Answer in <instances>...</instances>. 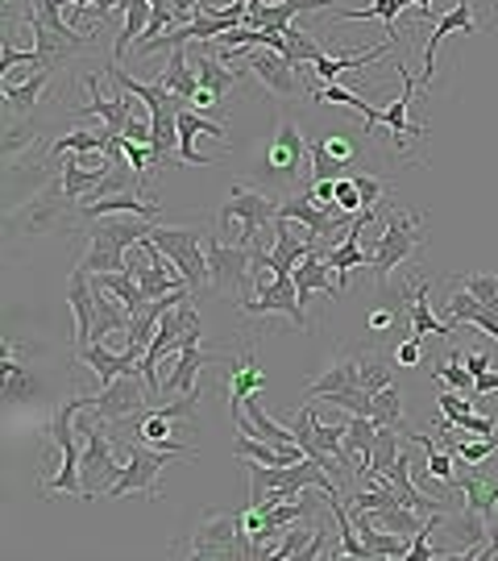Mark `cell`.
<instances>
[{
  "label": "cell",
  "instance_id": "6da1fadb",
  "mask_svg": "<svg viewBox=\"0 0 498 561\" xmlns=\"http://www.w3.org/2000/svg\"><path fill=\"white\" fill-rule=\"evenodd\" d=\"M150 233H154V221L134 217V213L100 217V221H92V229H88V254L80 259V266L88 275L125 271V266H129V245H141Z\"/></svg>",
  "mask_w": 498,
  "mask_h": 561
},
{
  "label": "cell",
  "instance_id": "7a4b0ae2",
  "mask_svg": "<svg viewBox=\"0 0 498 561\" xmlns=\"http://www.w3.org/2000/svg\"><path fill=\"white\" fill-rule=\"evenodd\" d=\"M303 171H312V146L303 138L299 121L279 117L275 138L266 146L254 180L266 183V192H296V183L303 180Z\"/></svg>",
  "mask_w": 498,
  "mask_h": 561
},
{
  "label": "cell",
  "instance_id": "3957f363",
  "mask_svg": "<svg viewBox=\"0 0 498 561\" xmlns=\"http://www.w3.org/2000/svg\"><path fill=\"white\" fill-rule=\"evenodd\" d=\"M419 245H424V217L407 213V208H398V204H386L382 238L374 241V245H366L370 271H374V279H379V291L391 283L395 271H403V266L412 262V254H416Z\"/></svg>",
  "mask_w": 498,
  "mask_h": 561
},
{
  "label": "cell",
  "instance_id": "277c9868",
  "mask_svg": "<svg viewBox=\"0 0 498 561\" xmlns=\"http://www.w3.org/2000/svg\"><path fill=\"white\" fill-rule=\"evenodd\" d=\"M171 458H179V454L146 442H125L120 445V479L108 486L104 500H120L129 491H138L146 500H159V474L171 466Z\"/></svg>",
  "mask_w": 498,
  "mask_h": 561
},
{
  "label": "cell",
  "instance_id": "5b68a950",
  "mask_svg": "<svg viewBox=\"0 0 498 561\" xmlns=\"http://www.w3.org/2000/svg\"><path fill=\"white\" fill-rule=\"evenodd\" d=\"M192 558H254L250 553V533L241 524V512H204L192 528V541H187Z\"/></svg>",
  "mask_w": 498,
  "mask_h": 561
},
{
  "label": "cell",
  "instance_id": "8992f818",
  "mask_svg": "<svg viewBox=\"0 0 498 561\" xmlns=\"http://www.w3.org/2000/svg\"><path fill=\"white\" fill-rule=\"evenodd\" d=\"M154 245L179 266L183 283L199 291L208 287V233L199 225H154Z\"/></svg>",
  "mask_w": 498,
  "mask_h": 561
},
{
  "label": "cell",
  "instance_id": "52a82bcc",
  "mask_svg": "<svg viewBox=\"0 0 498 561\" xmlns=\"http://www.w3.org/2000/svg\"><path fill=\"white\" fill-rule=\"evenodd\" d=\"M76 428H80V437H83V458H80L83 503H92L96 495H108V486L120 479L117 442H113L96 421H80Z\"/></svg>",
  "mask_w": 498,
  "mask_h": 561
},
{
  "label": "cell",
  "instance_id": "ba28073f",
  "mask_svg": "<svg viewBox=\"0 0 498 561\" xmlns=\"http://www.w3.org/2000/svg\"><path fill=\"white\" fill-rule=\"evenodd\" d=\"M250 275H254V250L245 241H224L208 233V287L212 291H238L250 300Z\"/></svg>",
  "mask_w": 498,
  "mask_h": 561
},
{
  "label": "cell",
  "instance_id": "9c48e42d",
  "mask_svg": "<svg viewBox=\"0 0 498 561\" xmlns=\"http://www.w3.org/2000/svg\"><path fill=\"white\" fill-rule=\"evenodd\" d=\"M279 204H282V196H275V192L238 183V187L229 192V201L220 204L217 225L238 221L241 225V241H245V245H254L262 225H275V217H279Z\"/></svg>",
  "mask_w": 498,
  "mask_h": 561
},
{
  "label": "cell",
  "instance_id": "30bf717a",
  "mask_svg": "<svg viewBox=\"0 0 498 561\" xmlns=\"http://www.w3.org/2000/svg\"><path fill=\"white\" fill-rule=\"evenodd\" d=\"M71 208H80V204L67 201L62 180L50 183L42 196L21 204L18 213L9 217V238H18V233H59L62 225H71Z\"/></svg>",
  "mask_w": 498,
  "mask_h": 561
},
{
  "label": "cell",
  "instance_id": "8fae6325",
  "mask_svg": "<svg viewBox=\"0 0 498 561\" xmlns=\"http://www.w3.org/2000/svg\"><path fill=\"white\" fill-rule=\"evenodd\" d=\"M150 408V387L138 382V375H117L113 382L100 387V396H92L88 412H96L100 421H125V416H138Z\"/></svg>",
  "mask_w": 498,
  "mask_h": 561
},
{
  "label": "cell",
  "instance_id": "7c38bea8",
  "mask_svg": "<svg viewBox=\"0 0 498 561\" xmlns=\"http://www.w3.org/2000/svg\"><path fill=\"white\" fill-rule=\"evenodd\" d=\"M238 308L245 317H287V321L299 324V329H312V324H308V312H303V296H299V287L291 275L275 279L270 287H262L258 296H250V300H238Z\"/></svg>",
  "mask_w": 498,
  "mask_h": 561
},
{
  "label": "cell",
  "instance_id": "4fadbf2b",
  "mask_svg": "<svg viewBox=\"0 0 498 561\" xmlns=\"http://www.w3.org/2000/svg\"><path fill=\"white\" fill-rule=\"evenodd\" d=\"M83 88L92 92V101L80 104V108H76V117H100V125H108V134L120 138V134H125V125H129V117H134V101H138V96H134V92H125V88H120L117 96H104L96 76H88Z\"/></svg>",
  "mask_w": 498,
  "mask_h": 561
},
{
  "label": "cell",
  "instance_id": "5bb4252c",
  "mask_svg": "<svg viewBox=\"0 0 498 561\" xmlns=\"http://www.w3.org/2000/svg\"><path fill=\"white\" fill-rule=\"evenodd\" d=\"M449 34H478V18H474V4H470V0H458V4L432 25V38L424 42V76H419V88H432V76H437V50Z\"/></svg>",
  "mask_w": 498,
  "mask_h": 561
},
{
  "label": "cell",
  "instance_id": "9a60e30c",
  "mask_svg": "<svg viewBox=\"0 0 498 561\" xmlns=\"http://www.w3.org/2000/svg\"><path fill=\"white\" fill-rule=\"evenodd\" d=\"M245 67H250V76H254L266 92H275V96H296V92H299L296 67H291V59H287V55H279V50L250 46V59H245Z\"/></svg>",
  "mask_w": 498,
  "mask_h": 561
},
{
  "label": "cell",
  "instance_id": "2e32d148",
  "mask_svg": "<svg viewBox=\"0 0 498 561\" xmlns=\"http://www.w3.org/2000/svg\"><path fill=\"white\" fill-rule=\"evenodd\" d=\"M67 304L76 312V350L92 345L96 341V283L83 266H76L67 279Z\"/></svg>",
  "mask_w": 498,
  "mask_h": 561
},
{
  "label": "cell",
  "instance_id": "e0dca14e",
  "mask_svg": "<svg viewBox=\"0 0 498 561\" xmlns=\"http://www.w3.org/2000/svg\"><path fill=\"white\" fill-rule=\"evenodd\" d=\"M270 229H275V245H270V271H275V275H296V266L303 259H308V254H312V250H316V241L308 238V229H299L296 233V225L287 221V217H275V225H270Z\"/></svg>",
  "mask_w": 498,
  "mask_h": 561
},
{
  "label": "cell",
  "instance_id": "ac0fdd59",
  "mask_svg": "<svg viewBox=\"0 0 498 561\" xmlns=\"http://www.w3.org/2000/svg\"><path fill=\"white\" fill-rule=\"evenodd\" d=\"M76 354H80L83 366H92V375L100 379V387L113 382L117 375H141V354L129 350V345H125L120 354H113L104 341H92V345H80Z\"/></svg>",
  "mask_w": 498,
  "mask_h": 561
},
{
  "label": "cell",
  "instance_id": "d6986e66",
  "mask_svg": "<svg viewBox=\"0 0 498 561\" xmlns=\"http://www.w3.org/2000/svg\"><path fill=\"white\" fill-rule=\"evenodd\" d=\"M395 71H398V80H403V92H398L395 104H386V108H382V125L395 134V154H403V150H407V141L424 138V125H412V121H407V108H412V96H416V80L407 76V67H403V62H395Z\"/></svg>",
  "mask_w": 498,
  "mask_h": 561
},
{
  "label": "cell",
  "instance_id": "ffe728a7",
  "mask_svg": "<svg viewBox=\"0 0 498 561\" xmlns=\"http://www.w3.org/2000/svg\"><path fill=\"white\" fill-rule=\"evenodd\" d=\"M120 213H134V217H146V221H159V204H150L138 192H120V196H92L76 208L80 221H100V217H120Z\"/></svg>",
  "mask_w": 498,
  "mask_h": 561
},
{
  "label": "cell",
  "instance_id": "44dd1931",
  "mask_svg": "<svg viewBox=\"0 0 498 561\" xmlns=\"http://www.w3.org/2000/svg\"><path fill=\"white\" fill-rule=\"evenodd\" d=\"M171 96H183V101H196L199 92V80H196V67H192V46H175V50H166V62H162L159 80Z\"/></svg>",
  "mask_w": 498,
  "mask_h": 561
},
{
  "label": "cell",
  "instance_id": "7402d4cb",
  "mask_svg": "<svg viewBox=\"0 0 498 561\" xmlns=\"http://www.w3.org/2000/svg\"><path fill=\"white\" fill-rule=\"evenodd\" d=\"M337 391H361L358 354H337V358L328 362L324 375L308 387V400H324V396H337Z\"/></svg>",
  "mask_w": 498,
  "mask_h": 561
},
{
  "label": "cell",
  "instance_id": "603a6c76",
  "mask_svg": "<svg viewBox=\"0 0 498 561\" xmlns=\"http://www.w3.org/2000/svg\"><path fill=\"white\" fill-rule=\"evenodd\" d=\"M453 486H458V495L465 500V507H474V512L490 516V520L498 516V474L474 466V470H470L465 479L453 482Z\"/></svg>",
  "mask_w": 498,
  "mask_h": 561
},
{
  "label": "cell",
  "instance_id": "cb8c5ba5",
  "mask_svg": "<svg viewBox=\"0 0 498 561\" xmlns=\"http://www.w3.org/2000/svg\"><path fill=\"white\" fill-rule=\"evenodd\" d=\"M407 304H412V333H416L419 341L424 337H453V324L432 317V279H419L416 287H412Z\"/></svg>",
  "mask_w": 498,
  "mask_h": 561
},
{
  "label": "cell",
  "instance_id": "d4e9b609",
  "mask_svg": "<svg viewBox=\"0 0 498 561\" xmlns=\"http://www.w3.org/2000/svg\"><path fill=\"white\" fill-rule=\"evenodd\" d=\"M0 358H4V362H0V375H4V400H9V403L34 400L42 382L18 362V345H13V341H4V345H0Z\"/></svg>",
  "mask_w": 498,
  "mask_h": 561
},
{
  "label": "cell",
  "instance_id": "484cf974",
  "mask_svg": "<svg viewBox=\"0 0 498 561\" xmlns=\"http://www.w3.org/2000/svg\"><path fill=\"white\" fill-rule=\"evenodd\" d=\"M328 271H333V266L324 262V254H320V250H312L308 259L299 262L296 275H291V279H296V287H299V296H303V304H308V296H316V291H320V296H328V300H337L340 287H333V275H328Z\"/></svg>",
  "mask_w": 498,
  "mask_h": 561
},
{
  "label": "cell",
  "instance_id": "4316f807",
  "mask_svg": "<svg viewBox=\"0 0 498 561\" xmlns=\"http://www.w3.org/2000/svg\"><path fill=\"white\" fill-rule=\"evenodd\" d=\"M444 317H449V324H458V321L478 324L486 337L498 341V312H495V308H486L482 300H474L470 291H461V296H449V300H444Z\"/></svg>",
  "mask_w": 498,
  "mask_h": 561
},
{
  "label": "cell",
  "instance_id": "83f0119b",
  "mask_svg": "<svg viewBox=\"0 0 498 561\" xmlns=\"http://www.w3.org/2000/svg\"><path fill=\"white\" fill-rule=\"evenodd\" d=\"M192 67H196V80L204 92H212V96H229V92H238L241 88V71H229L224 67V59H212V55H199V50H192Z\"/></svg>",
  "mask_w": 498,
  "mask_h": 561
},
{
  "label": "cell",
  "instance_id": "f1b7e54d",
  "mask_svg": "<svg viewBox=\"0 0 498 561\" xmlns=\"http://www.w3.org/2000/svg\"><path fill=\"white\" fill-rule=\"evenodd\" d=\"M208 354L199 350V345H192V350H179L175 354V370L162 379V391H175V396H196V379H199V370L208 366Z\"/></svg>",
  "mask_w": 498,
  "mask_h": 561
},
{
  "label": "cell",
  "instance_id": "f546056e",
  "mask_svg": "<svg viewBox=\"0 0 498 561\" xmlns=\"http://www.w3.org/2000/svg\"><path fill=\"white\" fill-rule=\"evenodd\" d=\"M391 362H395V354L386 358L379 345H370V350H361L358 354V379H361V391H366V396H379L382 387L395 382V366H391Z\"/></svg>",
  "mask_w": 498,
  "mask_h": 561
},
{
  "label": "cell",
  "instance_id": "4dcf8cb0",
  "mask_svg": "<svg viewBox=\"0 0 498 561\" xmlns=\"http://www.w3.org/2000/svg\"><path fill=\"white\" fill-rule=\"evenodd\" d=\"M150 18H154V4H150V0H129V4H125V25H120L117 46H113V62H120L125 55H129V46H134V42L146 38Z\"/></svg>",
  "mask_w": 498,
  "mask_h": 561
},
{
  "label": "cell",
  "instance_id": "1f68e13d",
  "mask_svg": "<svg viewBox=\"0 0 498 561\" xmlns=\"http://www.w3.org/2000/svg\"><path fill=\"white\" fill-rule=\"evenodd\" d=\"M379 442V421L374 416H349L345 421V449L354 458V474L361 466H370V449Z\"/></svg>",
  "mask_w": 498,
  "mask_h": 561
},
{
  "label": "cell",
  "instance_id": "d6a6232c",
  "mask_svg": "<svg viewBox=\"0 0 498 561\" xmlns=\"http://www.w3.org/2000/svg\"><path fill=\"white\" fill-rule=\"evenodd\" d=\"M262 382H266V375L258 370V358H254V350H245L238 366L229 370V379H224V391H229V408H241V400H245V396L262 391Z\"/></svg>",
  "mask_w": 498,
  "mask_h": 561
},
{
  "label": "cell",
  "instance_id": "836d02e7",
  "mask_svg": "<svg viewBox=\"0 0 498 561\" xmlns=\"http://www.w3.org/2000/svg\"><path fill=\"white\" fill-rule=\"evenodd\" d=\"M129 321H134V317H129V308H125L113 291L96 287V341H104L108 333H129Z\"/></svg>",
  "mask_w": 498,
  "mask_h": 561
},
{
  "label": "cell",
  "instance_id": "e575fe53",
  "mask_svg": "<svg viewBox=\"0 0 498 561\" xmlns=\"http://www.w3.org/2000/svg\"><path fill=\"white\" fill-rule=\"evenodd\" d=\"M92 279H96V287L113 291V296L129 308V317H134V312H141V308L150 304V300H146V291H141V283L134 279L129 271H100V275H92Z\"/></svg>",
  "mask_w": 498,
  "mask_h": 561
},
{
  "label": "cell",
  "instance_id": "d590c367",
  "mask_svg": "<svg viewBox=\"0 0 498 561\" xmlns=\"http://www.w3.org/2000/svg\"><path fill=\"white\" fill-rule=\"evenodd\" d=\"M108 125H100V129H71V134H62L55 141V150H50V159H62V154H96V150H108Z\"/></svg>",
  "mask_w": 498,
  "mask_h": 561
},
{
  "label": "cell",
  "instance_id": "8d00e7d4",
  "mask_svg": "<svg viewBox=\"0 0 498 561\" xmlns=\"http://www.w3.org/2000/svg\"><path fill=\"white\" fill-rule=\"evenodd\" d=\"M403 4H412V0H374V4H366V9H333V18L337 21H382V25H386V38H398L395 18L403 13Z\"/></svg>",
  "mask_w": 498,
  "mask_h": 561
},
{
  "label": "cell",
  "instance_id": "74e56055",
  "mask_svg": "<svg viewBox=\"0 0 498 561\" xmlns=\"http://www.w3.org/2000/svg\"><path fill=\"white\" fill-rule=\"evenodd\" d=\"M55 71H38L30 83H0V92H4V108H9V117H18V113H30L34 104L42 101V92H46V83H50Z\"/></svg>",
  "mask_w": 498,
  "mask_h": 561
},
{
  "label": "cell",
  "instance_id": "f35d334b",
  "mask_svg": "<svg viewBox=\"0 0 498 561\" xmlns=\"http://www.w3.org/2000/svg\"><path fill=\"white\" fill-rule=\"evenodd\" d=\"M398 437H403V428H379V442H374V449H370V466H361L358 474H382L386 479V470L398 461V454H403V445H398Z\"/></svg>",
  "mask_w": 498,
  "mask_h": 561
},
{
  "label": "cell",
  "instance_id": "ab89813d",
  "mask_svg": "<svg viewBox=\"0 0 498 561\" xmlns=\"http://www.w3.org/2000/svg\"><path fill=\"white\" fill-rule=\"evenodd\" d=\"M374 421H379V428H403L407 437H412V424H407V416H403V391H398L395 382L391 387H382L379 396H374Z\"/></svg>",
  "mask_w": 498,
  "mask_h": 561
},
{
  "label": "cell",
  "instance_id": "60d3db41",
  "mask_svg": "<svg viewBox=\"0 0 498 561\" xmlns=\"http://www.w3.org/2000/svg\"><path fill=\"white\" fill-rule=\"evenodd\" d=\"M432 375L444 379L453 391H461V396H474V382H478L474 375H470V366H461V350H453L449 362H432ZM474 400H478V396H474Z\"/></svg>",
  "mask_w": 498,
  "mask_h": 561
},
{
  "label": "cell",
  "instance_id": "b9f144b4",
  "mask_svg": "<svg viewBox=\"0 0 498 561\" xmlns=\"http://www.w3.org/2000/svg\"><path fill=\"white\" fill-rule=\"evenodd\" d=\"M312 537H316V524H308V528H299V520H296V524H291V528H287V533H282V537H279V545H275V553H270V558H279V561H296L299 553L308 549V541H312Z\"/></svg>",
  "mask_w": 498,
  "mask_h": 561
},
{
  "label": "cell",
  "instance_id": "7bdbcfd3",
  "mask_svg": "<svg viewBox=\"0 0 498 561\" xmlns=\"http://www.w3.org/2000/svg\"><path fill=\"white\" fill-rule=\"evenodd\" d=\"M453 454H458V461H465V466H482V461L495 454L498 437H461V442H444Z\"/></svg>",
  "mask_w": 498,
  "mask_h": 561
},
{
  "label": "cell",
  "instance_id": "ee69618b",
  "mask_svg": "<svg viewBox=\"0 0 498 561\" xmlns=\"http://www.w3.org/2000/svg\"><path fill=\"white\" fill-rule=\"evenodd\" d=\"M453 283L465 287L474 300H482L486 308H495L498 312V275H486V271H482V275H458Z\"/></svg>",
  "mask_w": 498,
  "mask_h": 561
},
{
  "label": "cell",
  "instance_id": "f6af8a7d",
  "mask_svg": "<svg viewBox=\"0 0 498 561\" xmlns=\"http://www.w3.org/2000/svg\"><path fill=\"white\" fill-rule=\"evenodd\" d=\"M437 403H440V412H444V421L453 424V428L474 416V396H461V391H453V387H449V391H440Z\"/></svg>",
  "mask_w": 498,
  "mask_h": 561
},
{
  "label": "cell",
  "instance_id": "bcb514c9",
  "mask_svg": "<svg viewBox=\"0 0 498 561\" xmlns=\"http://www.w3.org/2000/svg\"><path fill=\"white\" fill-rule=\"evenodd\" d=\"M340 167H345V162L333 159L324 141H316V146H312V171H308V180H312V183H320V180H340Z\"/></svg>",
  "mask_w": 498,
  "mask_h": 561
},
{
  "label": "cell",
  "instance_id": "7dc6e473",
  "mask_svg": "<svg viewBox=\"0 0 498 561\" xmlns=\"http://www.w3.org/2000/svg\"><path fill=\"white\" fill-rule=\"evenodd\" d=\"M337 208H340V213H349V217H358L361 208H366V204H361L358 183H354V180H345V175H340V180H337Z\"/></svg>",
  "mask_w": 498,
  "mask_h": 561
},
{
  "label": "cell",
  "instance_id": "c3c4849f",
  "mask_svg": "<svg viewBox=\"0 0 498 561\" xmlns=\"http://www.w3.org/2000/svg\"><path fill=\"white\" fill-rule=\"evenodd\" d=\"M354 183H358L361 204H366V208H374V204L386 196V183H382L379 175H354Z\"/></svg>",
  "mask_w": 498,
  "mask_h": 561
},
{
  "label": "cell",
  "instance_id": "681fc988",
  "mask_svg": "<svg viewBox=\"0 0 498 561\" xmlns=\"http://www.w3.org/2000/svg\"><path fill=\"white\" fill-rule=\"evenodd\" d=\"M458 428L465 433V437H498V421H490V416H478V412H474L465 424H458Z\"/></svg>",
  "mask_w": 498,
  "mask_h": 561
},
{
  "label": "cell",
  "instance_id": "f907efd6",
  "mask_svg": "<svg viewBox=\"0 0 498 561\" xmlns=\"http://www.w3.org/2000/svg\"><path fill=\"white\" fill-rule=\"evenodd\" d=\"M395 366H403V370H412V366H419V337L398 341V345H395Z\"/></svg>",
  "mask_w": 498,
  "mask_h": 561
},
{
  "label": "cell",
  "instance_id": "816d5d0a",
  "mask_svg": "<svg viewBox=\"0 0 498 561\" xmlns=\"http://www.w3.org/2000/svg\"><path fill=\"white\" fill-rule=\"evenodd\" d=\"M320 141L328 146V154H333V159H340L345 167H349V159H354V146H349V138H345V134H328V138H320Z\"/></svg>",
  "mask_w": 498,
  "mask_h": 561
},
{
  "label": "cell",
  "instance_id": "f5cc1de1",
  "mask_svg": "<svg viewBox=\"0 0 498 561\" xmlns=\"http://www.w3.org/2000/svg\"><path fill=\"white\" fill-rule=\"evenodd\" d=\"M125 4H129V0H96V4H92V18H96V25H108V18H113V13H125Z\"/></svg>",
  "mask_w": 498,
  "mask_h": 561
},
{
  "label": "cell",
  "instance_id": "db71d44e",
  "mask_svg": "<svg viewBox=\"0 0 498 561\" xmlns=\"http://www.w3.org/2000/svg\"><path fill=\"white\" fill-rule=\"evenodd\" d=\"M461 362L470 366V375H474V379H478V375H486V370H495V362L486 358V354H474V350H470V354H461Z\"/></svg>",
  "mask_w": 498,
  "mask_h": 561
},
{
  "label": "cell",
  "instance_id": "11a10c76",
  "mask_svg": "<svg viewBox=\"0 0 498 561\" xmlns=\"http://www.w3.org/2000/svg\"><path fill=\"white\" fill-rule=\"evenodd\" d=\"M391 324H395V312H391V308H374L366 329H370V333H382V329H391Z\"/></svg>",
  "mask_w": 498,
  "mask_h": 561
},
{
  "label": "cell",
  "instance_id": "9f6ffc18",
  "mask_svg": "<svg viewBox=\"0 0 498 561\" xmlns=\"http://www.w3.org/2000/svg\"><path fill=\"white\" fill-rule=\"evenodd\" d=\"M324 537H328V533H324V528H320V524H316V537L308 541V549H303V553H299L296 561H316L320 553H324Z\"/></svg>",
  "mask_w": 498,
  "mask_h": 561
},
{
  "label": "cell",
  "instance_id": "6f0895ef",
  "mask_svg": "<svg viewBox=\"0 0 498 561\" xmlns=\"http://www.w3.org/2000/svg\"><path fill=\"white\" fill-rule=\"evenodd\" d=\"M498 391V370H486V375H478V382H474V396H495Z\"/></svg>",
  "mask_w": 498,
  "mask_h": 561
},
{
  "label": "cell",
  "instance_id": "680465c9",
  "mask_svg": "<svg viewBox=\"0 0 498 561\" xmlns=\"http://www.w3.org/2000/svg\"><path fill=\"white\" fill-rule=\"evenodd\" d=\"M412 4L419 9V18H428V4H432V0H412Z\"/></svg>",
  "mask_w": 498,
  "mask_h": 561
}]
</instances>
